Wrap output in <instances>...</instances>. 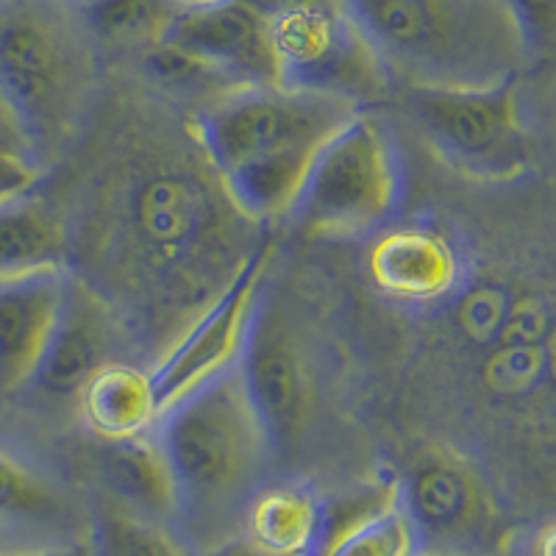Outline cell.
Listing matches in <instances>:
<instances>
[{"label": "cell", "instance_id": "cell-30", "mask_svg": "<svg viewBox=\"0 0 556 556\" xmlns=\"http://www.w3.org/2000/svg\"><path fill=\"white\" fill-rule=\"evenodd\" d=\"M534 556H556V523L540 531L538 543H534Z\"/></svg>", "mask_w": 556, "mask_h": 556}, {"label": "cell", "instance_id": "cell-28", "mask_svg": "<svg viewBox=\"0 0 556 556\" xmlns=\"http://www.w3.org/2000/svg\"><path fill=\"white\" fill-rule=\"evenodd\" d=\"M192 556H285V554H273V551L262 548L253 540H248L245 534H235V538H226L220 543L208 545L203 551H192Z\"/></svg>", "mask_w": 556, "mask_h": 556}, {"label": "cell", "instance_id": "cell-17", "mask_svg": "<svg viewBox=\"0 0 556 556\" xmlns=\"http://www.w3.org/2000/svg\"><path fill=\"white\" fill-rule=\"evenodd\" d=\"M78 415L101 443H121L156 429L159 409L151 370L114 359L98 370L78 395Z\"/></svg>", "mask_w": 556, "mask_h": 556}, {"label": "cell", "instance_id": "cell-23", "mask_svg": "<svg viewBox=\"0 0 556 556\" xmlns=\"http://www.w3.org/2000/svg\"><path fill=\"white\" fill-rule=\"evenodd\" d=\"M89 543L96 556H192L162 526L134 518L117 506L103 509Z\"/></svg>", "mask_w": 556, "mask_h": 556}, {"label": "cell", "instance_id": "cell-13", "mask_svg": "<svg viewBox=\"0 0 556 556\" xmlns=\"http://www.w3.org/2000/svg\"><path fill=\"white\" fill-rule=\"evenodd\" d=\"M70 270L0 278V399L26 390L62 309Z\"/></svg>", "mask_w": 556, "mask_h": 556}, {"label": "cell", "instance_id": "cell-11", "mask_svg": "<svg viewBox=\"0 0 556 556\" xmlns=\"http://www.w3.org/2000/svg\"><path fill=\"white\" fill-rule=\"evenodd\" d=\"M117 340L121 329L106 298L78 273H67L56 326L28 387L53 404H78L89 379L117 359Z\"/></svg>", "mask_w": 556, "mask_h": 556}, {"label": "cell", "instance_id": "cell-3", "mask_svg": "<svg viewBox=\"0 0 556 556\" xmlns=\"http://www.w3.org/2000/svg\"><path fill=\"white\" fill-rule=\"evenodd\" d=\"M390 78L406 87H493L526 51L504 0H345Z\"/></svg>", "mask_w": 556, "mask_h": 556}, {"label": "cell", "instance_id": "cell-4", "mask_svg": "<svg viewBox=\"0 0 556 556\" xmlns=\"http://www.w3.org/2000/svg\"><path fill=\"white\" fill-rule=\"evenodd\" d=\"M0 92L26 123L39 165L78 131L92 56L81 17L64 0H0Z\"/></svg>", "mask_w": 556, "mask_h": 556}, {"label": "cell", "instance_id": "cell-25", "mask_svg": "<svg viewBox=\"0 0 556 556\" xmlns=\"http://www.w3.org/2000/svg\"><path fill=\"white\" fill-rule=\"evenodd\" d=\"M0 153L14 159H26L39 165L37 148H34V139L28 134L26 123L17 114V109L9 103V98L0 92Z\"/></svg>", "mask_w": 556, "mask_h": 556}, {"label": "cell", "instance_id": "cell-8", "mask_svg": "<svg viewBox=\"0 0 556 556\" xmlns=\"http://www.w3.org/2000/svg\"><path fill=\"white\" fill-rule=\"evenodd\" d=\"M278 87L340 98L362 109L390 89V73L345 3L287 14L270 23Z\"/></svg>", "mask_w": 556, "mask_h": 556}, {"label": "cell", "instance_id": "cell-29", "mask_svg": "<svg viewBox=\"0 0 556 556\" xmlns=\"http://www.w3.org/2000/svg\"><path fill=\"white\" fill-rule=\"evenodd\" d=\"M0 556H96V551H92V543H89V540H84V543L59 545V548L26 551V554H0Z\"/></svg>", "mask_w": 556, "mask_h": 556}, {"label": "cell", "instance_id": "cell-1", "mask_svg": "<svg viewBox=\"0 0 556 556\" xmlns=\"http://www.w3.org/2000/svg\"><path fill=\"white\" fill-rule=\"evenodd\" d=\"M354 103L290 87H240L203 109L195 139L251 223L290 217L312 162L354 117Z\"/></svg>", "mask_w": 556, "mask_h": 556}, {"label": "cell", "instance_id": "cell-5", "mask_svg": "<svg viewBox=\"0 0 556 556\" xmlns=\"http://www.w3.org/2000/svg\"><path fill=\"white\" fill-rule=\"evenodd\" d=\"M401 106L431 153L459 176L501 184L529 170L518 78L493 87H406Z\"/></svg>", "mask_w": 556, "mask_h": 556}, {"label": "cell", "instance_id": "cell-18", "mask_svg": "<svg viewBox=\"0 0 556 556\" xmlns=\"http://www.w3.org/2000/svg\"><path fill=\"white\" fill-rule=\"evenodd\" d=\"M326 523V504L304 486H262L242 518V534L285 556H315Z\"/></svg>", "mask_w": 556, "mask_h": 556}, {"label": "cell", "instance_id": "cell-15", "mask_svg": "<svg viewBox=\"0 0 556 556\" xmlns=\"http://www.w3.org/2000/svg\"><path fill=\"white\" fill-rule=\"evenodd\" d=\"M101 451L98 470L112 506L156 526L176 520V486L156 429L121 443H103Z\"/></svg>", "mask_w": 556, "mask_h": 556}, {"label": "cell", "instance_id": "cell-26", "mask_svg": "<svg viewBox=\"0 0 556 556\" xmlns=\"http://www.w3.org/2000/svg\"><path fill=\"white\" fill-rule=\"evenodd\" d=\"M39 181V165L0 153V203L31 195Z\"/></svg>", "mask_w": 556, "mask_h": 556}, {"label": "cell", "instance_id": "cell-22", "mask_svg": "<svg viewBox=\"0 0 556 556\" xmlns=\"http://www.w3.org/2000/svg\"><path fill=\"white\" fill-rule=\"evenodd\" d=\"M64 501L51 481L0 448V520L9 523H56Z\"/></svg>", "mask_w": 556, "mask_h": 556}, {"label": "cell", "instance_id": "cell-10", "mask_svg": "<svg viewBox=\"0 0 556 556\" xmlns=\"http://www.w3.org/2000/svg\"><path fill=\"white\" fill-rule=\"evenodd\" d=\"M270 251L267 240L253 248L220 295L187 329L178 331L173 345L159 356L151 370L159 409H170L184 395L240 365Z\"/></svg>", "mask_w": 556, "mask_h": 556}, {"label": "cell", "instance_id": "cell-21", "mask_svg": "<svg viewBox=\"0 0 556 556\" xmlns=\"http://www.w3.org/2000/svg\"><path fill=\"white\" fill-rule=\"evenodd\" d=\"M142 70L159 89H165L167 96L184 98V101H203L206 103L203 109L240 89L231 78L223 76L220 70L170 42H156L146 48Z\"/></svg>", "mask_w": 556, "mask_h": 556}, {"label": "cell", "instance_id": "cell-7", "mask_svg": "<svg viewBox=\"0 0 556 556\" xmlns=\"http://www.w3.org/2000/svg\"><path fill=\"white\" fill-rule=\"evenodd\" d=\"M237 367L273 459L301 451L317 412V376L304 317L290 295L260 292Z\"/></svg>", "mask_w": 556, "mask_h": 556}, {"label": "cell", "instance_id": "cell-9", "mask_svg": "<svg viewBox=\"0 0 556 556\" xmlns=\"http://www.w3.org/2000/svg\"><path fill=\"white\" fill-rule=\"evenodd\" d=\"M401 501L420 554L484 556L498 545L501 520L479 470L448 448H426L409 462Z\"/></svg>", "mask_w": 556, "mask_h": 556}, {"label": "cell", "instance_id": "cell-20", "mask_svg": "<svg viewBox=\"0 0 556 556\" xmlns=\"http://www.w3.org/2000/svg\"><path fill=\"white\" fill-rule=\"evenodd\" d=\"M184 7L181 0H81L78 17L87 34L103 42L151 48Z\"/></svg>", "mask_w": 556, "mask_h": 556}, {"label": "cell", "instance_id": "cell-27", "mask_svg": "<svg viewBox=\"0 0 556 556\" xmlns=\"http://www.w3.org/2000/svg\"><path fill=\"white\" fill-rule=\"evenodd\" d=\"M248 7L256 9L267 23L278 17H287V14L304 12V9H317V7H340L345 0H245Z\"/></svg>", "mask_w": 556, "mask_h": 556}, {"label": "cell", "instance_id": "cell-31", "mask_svg": "<svg viewBox=\"0 0 556 556\" xmlns=\"http://www.w3.org/2000/svg\"><path fill=\"white\" fill-rule=\"evenodd\" d=\"M420 556H443V554H420Z\"/></svg>", "mask_w": 556, "mask_h": 556}, {"label": "cell", "instance_id": "cell-14", "mask_svg": "<svg viewBox=\"0 0 556 556\" xmlns=\"http://www.w3.org/2000/svg\"><path fill=\"white\" fill-rule=\"evenodd\" d=\"M367 270L384 295L399 301H434L454 290L456 256L429 228H390L370 248Z\"/></svg>", "mask_w": 556, "mask_h": 556}, {"label": "cell", "instance_id": "cell-12", "mask_svg": "<svg viewBox=\"0 0 556 556\" xmlns=\"http://www.w3.org/2000/svg\"><path fill=\"white\" fill-rule=\"evenodd\" d=\"M162 42L203 59L237 87H278L270 23L245 0H208L184 7Z\"/></svg>", "mask_w": 556, "mask_h": 556}, {"label": "cell", "instance_id": "cell-2", "mask_svg": "<svg viewBox=\"0 0 556 556\" xmlns=\"http://www.w3.org/2000/svg\"><path fill=\"white\" fill-rule=\"evenodd\" d=\"M156 440L176 486V520L201 548L220 543L228 523H242L273 459L265 426L248 399L240 367L206 381L162 412Z\"/></svg>", "mask_w": 556, "mask_h": 556}, {"label": "cell", "instance_id": "cell-6", "mask_svg": "<svg viewBox=\"0 0 556 556\" xmlns=\"http://www.w3.org/2000/svg\"><path fill=\"white\" fill-rule=\"evenodd\" d=\"M401 201V165L387 128L356 112L323 146L290 220L306 235L351 237L381 228Z\"/></svg>", "mask_w": 556, "mask_h": 556}, {"label": "cell", "instance_id": "cell-16", "mask_svg": "<svg viewBox=\"0 0 556 556\" xmlns=\"http://www.w3.org/2000/svg\"><path fill=\"white\" fill-rule=\"evenodd\" d=\"M315 556H420V540L401 501L399 484L392 481L376 495L354 501L331 513Z\"/></svg>", "mask_w": 556, "mask_h": 556}, {"label": "cell", "instance_id": "cell-24", "mask_svg": "<svg viewBox=\"0 0 556 556\" xmlns=\"http://www.w3.org/2000/svg\"><path fill=\"white\" fill-rule=\"evenodd\" d=\"M526 59L556 56V0H504Z\"/></svg>", "mask_w": 556, "mask_h": 556}, {"label": "cell", "instance_id": "cell-19", "mask_svg": "<svg viewBox=\"0 0 556 556\" xmlns=\"http://www.w3.org/2000/svg\"><path fill=\"white\" fill-rule=\"evenodd\" d=\"M42 270H67L62 220L31 195L0 203V278Z\"/></svg>", "mask_w": 556, "mask_h": 556}]
</instances>
